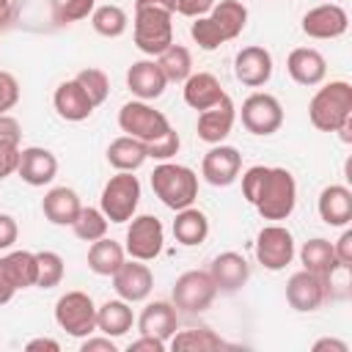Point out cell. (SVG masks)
Instances as JSON below:
<instances>
[{"mask_svg": "<svg viewBox=\"0 0 352 352\" xmlns=\"http://www.w3.org/2000/svg\"><path fill=\"white\" fill-rule=\"evenodd\" d=\"M173 236L179 245L184 248H195L201 245L206 236H209V217L195 209V206H184L176 212V220H173Z\"/></svg>", "mask_w": 352, "mask_h": 352, "instance_id": "obj_27", "label": "cell"}, {"mask_svg": "<svg viewBox=\"0 0 352 352\" xmlns=\"http://www.w3.org/2000/svg\"><path fill=\"white\" fill-rule=\"evenodd\" d=\"M206 272L212 275L217 292L234 294V292H239V289L248 283V278H250V264H248V258H245L242 253L226 250V253H217V256L212 258V264H209Z\"/></svg>", "mask_w": 352, "mask_h": 352, "instance_id": "obj_18", "label": "cell"}, {"mask_svg": "<svg viewBox=\"0 0 352 352\" xmlns=\"http://www.w3.org/2000/svg\"><path fill=\"white\" fill-rule=\"evenodd\" d=\"M300 261H302V270L316 272L322 278H333V272L338 270V258H336L333 242L322 239V236H314L300 248Z\"/></svg>", "mask_w": 352, "mask_h": 352, "instance_id": "obj_28", "label": "cell"}, {"mask_svg": "<svg viewBox=\"0 0 352 352\" xmlns=\"http://www.w3.org/2000/svg\"><path fill=\"white\" fill-rule=\"evenodd\" d=\"M286 72L297 85L314 88L327 77V60L319 50L314 47H297L286 58Z\"/></svg>", "mask_w": 352, "mask_h": 352, "instance_id": "obj_20", "label": "cell"}, {"mask_svg": "<svg viewBox=\"0 0 352 352\" xmlns=\"http://www.w3.org/2000/svg\"><path fill=\"white\" fill-rule=\"evenodd\" d=\"M19 102V82L11 72H0V113H8Z\"/></svg>", "mask_w": 352, "mask_h": 352, "instance_id": "obj_43", "label": "cell"}, {"mask_svg": "<svg viewBox=\"0 0 352 352\" xmlns=\"http://www.w3.org/2000/svg\"><path fill=\"white\" fill-rule=\"evenodd\" d=\"M8 3H11V0H0V6H8Z\"/></svg>", "mask_w": 352, "mask_h": 352, "instance_id": "obj_56", "label": "cell"}, {"mask_svg": "<svg viewBox=\"0 0 352 352\" xmlns=\"http://www.w3.org/2000/svg\"><path fill=\"white\" fill-rule=\"evenodd\" d=\"M234 77L248 88L267 85L270 77H272V55H270V50H264L258 44L242 47L236 52V58H234Z\"/></svg>", "mask_w": 352, "mask_h": 352, "instance_id": "obj_16", "label": "cell"}, {"mask_svg": "<svg viewBox=\"0 0 352 352\" xmlns=\"http://www.w3.org/2000/svg\"><path fill=\"white\" fill-rule=\"evenodd\" d=\"M16 292H19V286H16V280H14V275L6 264V256H0V305L11 302Z\"/></svg>", "mask_w": 352, "mask_h": 352, "instance_id": "obj_46", "label": "cell"}, {"mask_svg": "<svg viewBox=\"0 0 352 352\" xmlns=\"http://www.w3.org/2000/svg\"><path fill=\"white\" fill-rule=\"evenodd\" d=\"M165 245V228L154 214H138L132 217L124 239V250L129 258L138 261H154L162 253Z\"/></svg>", "mask_w": 352, "mask_h": 352, "instance_id": "obj_10", "label": "cell"}, {"mask_svg": "<svg viewBox=\"0 0 352 352\" xmlns=\"http://www.w3.org/2000/svg\"><path fill=\"white\" fill-rule=\"evenodd\" d=\"M80 209H82V201L72 187H52L41 198V212L52 226H72Z\"/></svg>", "mask_w": 352, "mask_h": 352, "instance_id": "obj_26", "label": "cell"}, {"mask_svg": "<svg viewBox=\"0 0 352 352\" xmlns=\"http://www.w3.org/2000/svg\"><path fill=\"white\" fill-rule=\"evenodd\" d=\"M124 258H126L124 245L116 239H107V236L91 242V248H88V270L102 278H110L124 264Z\"/></svg>", "mask_w": 352, "mask_h": 352, "instance_id": "obj_30", "label": "cell"}, {"mask_svg": "<svg viewBox=\"0 0 352 352\" xmlns=\"http://www.w3.org/2000/svg\"><path fill=\"white\" fill-rule=\"evenodd\" d=\"M324 349H330V352H349V346L344 341H338V338H319L314 344V352H324Z\"/></svg>", "mask_w": 352, "mask_h": 352, "instance_id": "obj_53", "label": "cell"}, {"mask_svg": "<svg viewBox=\"0 0 352 352\" xmlns=\"http://www.w3.org/2000/svg\"><path fill=\"white\" fill-rule=\"evenodd\" d=\"M336 258H338V270H349L352 267V231L344 226V234L338 236V242H333Z\"/></svg>", "mask_w": 352, "mask_h": 352, "instance_id": "obj_45", "label": "cell"}, {"mask_svg": "<svg viewBox=\"0 0 352 352\" xmlns=\"http://www.w3.org/2000/svg\"><path fill=\"white\" fill-rule=\"evenodd\" d=\"M132 324H135V314H132L129 302L121 300V297L118 300H107V302H102L96 308V330H102L110 338L124 336L126 330H132Z\"/></svg>", "mask_w": 352, "mask_h": 352, "instance_id": "obj_29", "label": "cell"}, {"mask_svg": "<svg viewBox=\"0 0 352 352\" xmlns=\"http://www.w3.org/2000/svg\"><path fill=\"white\" fill-rule=\"evenodd\" d=\"M151 190L154 195L173 212L192 206L198 198V176L192 168L179 165V162H160L151 170Z\"/></svg>", "mask_w": 352, "mask_h": 352, "instance_id": "obj_3", "label": "cell"}, {"mask_svg": "<svg viewBox=\"0 0 352 352\" xmlns=\"http://www.w3.org/2000/svg\"><path fill=\"white\" fill-rule=\"evenodd\" d=\"M242 195L264 220H286L297 206V182L286 168L253 165L242 173Z\"/></svg>", "mask_w": 352, "mask_h": 352, "instance_id": "obj_1", "label": "cell"}, {"mask_svg": "<svg viewBox=\"0 0 352 352\" xmlns=\"http://www.w3.org/2000/svg\"><path fill=\"white\" fill-rule=\"evenodd\" d=\"M209 19L217 25L226 41H234L248 25V8L239 0H217L209 11Z\"/></svg>", "mask_w": 352, "mask_h": 352, "instance_id": "obj_31", "label": "cell"}, {"mask_svg": "<svg viewBox=\"0 0 352 352\" xmlns=\"http://www.w3.org/2000/svg\"><path fill=\"white\" fill-rule=\"evenodd\" d=\"M113 278V289H116V294L121 297V300H126L129 305L132 302H143L148 294H151V289H154V275H151V270L143 264V261H138V258H124V264L110 275Z\"/></svg>", "mask_w": 352, "mask_h": 352, "instance_id": "obj_15", "label": "cell"}, {"mask_svg": "<svg viewBox=\"0 0 352 352\" xmlns=\"http://www.w3.org/2000/svg\"><path fill=\"white\" fill-rule=\"evenodd\" d=\"M6 264L16 280L19 289H30L36 286V275H38V261H36V253L30 250H11L6 256Z\"/></svg>", "mask_w": 352, "mask_h": 352, "instance_id": "obj_37", "label": "cell"}, {"mask_svg": "<svg viewBox=\"0 0 352 352\" xmlns=\"http://www.w3.org/2000/svg\"><path fill=\"white\" fill-rule=\"evenodd\" d=\"M173 14L162 8H135V47L151 58H157L165 47L173 44Z\"/></svg>", "mask_w": 352, "mask_h": 352, "instance_id": "obj_5", "label": "cell"}, {"mask_svg": "<svg viewBox=\"0 0 352 352\" xmlns=\"http://www.w3.org/2000/svg\"><path fill=\"white\" fill-rule=\"evenodd\" d=\"M165 85H168V80H165V74H162V69L157 66L154 58H151V60H135V63L126 69V88H129L138 99H143V102L162 96Z\"/></svg>", "mask_w": 352, "mask_h": 352, "instance_id": "obj_21", "label": "cell"}, {"mask_svg": "<svg viewBox=\"0 0 352 352\" xmlns=\"http://www.w3.org/2000/svg\"><path fill=\"white\" fill-rule=\"evenodd\" d=\"M16 236H19V226H16V220H14L11 214H3V212H0V250L14 248Z\"/></svg>", "mask_w": 352, "mask_h": 352, "instance_id": "obj_48", "label": "cell"}, {"mask_svg": "<svg viewBox=\"0 0 352 352\" xmlns=\"http://www.w3.org/2000/svg\"><path fill=\"white\" fill-rule=\"evenodd\" d=\"M96 8V0H63L58 6V22L60 25H72V22H80L85 16H91Z\"/></svg>", "mask_w": 352, "mask_h": 352, "instance_id": "obj_42", "label": "cell"}, {"mask_svg": "<svg viewBox=\"0 0 352 352\" xmlns=\"http://www.w3.org/2000/svg\"><path fill=\"white\" fill-rule=\"evenodd\" d=\"M234 121H236V107H234L231 96L226 94L217 104H212V107H206V110L198 113L195 129H198V138H201L204 143L214 146V143H223V140L231 135Z\"/></svg>", "mask_w": 352, "mask_h": 352, "instance_id": "obj_17", "label": "cell"}, {"mask_svg": "<svg viewBox=\"0 0 352 352\" xmlns=\"http://www.w3.org/2000/svg\"><path fill=\"white\" fill-rule=\"evenodd\" d=\"M327 3H336V0H327Z\"/></svg>", "mask_w": 352, "mask_h": 352, "instance_id": "obj_57", "label": "cell"}, {"mask_svg": "<svg viewBox=\"0 0 352 352\" xmlns=\"http://www.w3.org/2000/svg\"><path fill=\"white\" fill-rule=\"evenodd\" d=\"M126 349H129V352H165V349H168V341L154 338V336H143V333H140V338L129 341Z\"/></svg>", "mask_w": 352, "mask_h": 352, "instance_id": "obj_50", "label": "cell"}, {"mask_svg": "<svg viewBox=\"0 0 352 352\" xmlns=\"http://www.w3.org/2000/svg\"><path fill=\"white\" fill-rule=\"evenodd\" d=\"M58 173V157L44 146H28L19 148V165L16 176L30 187H44Z\"/></svg>", "mask_w": 352, "mask_h": 352, "instance_id": "obj_19", "label": "cell"}, {"mask_svg": "<svg viewBox=\"0 0 352 352\" xmlns=\"http://www.w3.org/2000/svg\"><path fill=\"white\" fill-rule=\"evenodd\" d=\"M182 94H184V102H187L192 110H198V113L206 110V107H212V104H217V102L226 96L220 80H217L212 72H192V74L184 80Z\"/></svg>", "mask_w": 352, "mask_h": 352, "instance_id": "obj_25", "label": "cell"}, {"mask_svg": "<svg viewBox=\"0 0 352 352\" xmlns=\"http://www.w3.org/2000/svg\"><path fill=\"white\" fill-rule=\"evenodd\" d=\"M107 223H110V220L104 217L102 209H96V206H82L80 214H77V220L72 223V231H74V236L82 239V242H96V239H102V236L107 234Z\"/></svg>", "mask_w": 352, "mask_h": 352, "instance_id": "obj_36", "label": "cell"}, {"mask_svg": "<svg viewBox=\"0 0 352 352\" xmlns=\"http://www.w3.org/2000/svg\"><path fill=\"white\" fill-rule=\"evenodd\" d=\"M154 60H157V66L162 69V74H165L168 82H184V80L192 74V55H190V50L182 47V44L165 47Z\"/></svg>", "mask_w": 352, "mask_h": 352, "instance_id": "obj_34", "label": "cell"}, {"mask_svg": "<svg viewBox=\"0 0 352 352\" xmlns=\"http://www.w3.org/2000/svg\"><path fill=\"white\" fill-rule=\"evenodd\" d=\"M55 322L66 336L85 338L96 330V302L85 292H66L55 302Z\"/></svg>", "mask_w": 352, "mask_h": 352, "instance_id": "obj_6", "label": "cell"}, {"mask_svg": "<svg viewBox=\"0 0 352 352\" xmlns=\"http://www.w3.org/2000/svg\"><path fill=\"white\" fill-rule=\"evenodd\" d=\"M242 126L250 132V135H258V138H267L272 132H278L283 126V107L280 102L267 94V91H256L250 94L245 102H242Z\"/></svg>", "mask_w": 352, "mask_h": 352, "instance_id": "obj_9", "label": "cell"}, {"mask_svg": "<svg viewBox=\"0 0 352 352\" xmlns=\"http://www.w3.org/2000/svg\"><path fill=\"white\" fill-rule=\"evenodd\" d=\"M146 160H148L146 143L138 140V138L121 135V138H116V140L107 146V162H110L116 170H129V173H135Z\"/></svg>", "mask_w": 352, "mask_h": 352, "instance_id": "obj_32", "label": "cell"}, {"mask_svg": "<svg viewBox=\"0 0 352 352\" xmlns=\"http://www.w3.org/2000/svg\"><path fill=\"white\" fill-rule=\"evenodd\" d=\"M308 118L319 132H338L352 124V85L346 80H330L308 102Z\"/></svg>", "mask_w": 352, "mask_h": 352, "instance_id": "obj_2", "label": "cell"}, {"mask_svg": "<svg viewBox=\"0 0 352 352\" xmlns=\"http://www.w3.org/2000/svg\"><path fill=\"white\" fill-rule=\"evenodd\" d=\"M74 80H77L80 88L88 94V99L94 102V107H99V104L110 96V77H107L102 69H96V66L80 69V72L74 74Z\"/></svg>", "mask_w": 352, "mask_h": 352, "instance_id": "obj_38", "label": "cell"}, {"mask_svg": "<svg viewBox=\"0 0 352 352\" xmlns=\"http://www.w3.org/2000/svg\"><path fill=\"white\" fill-rule=\"evenodd\" d=\"M52 107L63 121H85L94 113V102L88 99V94L80 88L77 80H66L55 88L52 94Z\"/></svg>", "mask_w": 352, "mask_h": 352, "instance_id": "obj_22", "label": "cell"}, {"mask_svg": "<svg viewBox=\"0 0 352 352\" xmlns=\"http://www.w3.org/2000/svg\"><path fill=\"white\" fill-rule=\"evenodd\" d=\"M179 146H182V140H179V132L170 126L168 132H162L160 138H154L151 143H146V154H148V160H160V162H168L170 157H176V154H179Z\"/></svg>", "mask_w": 352, "mask_h": 352, "instance_id": "obj_41", "label": "cell"}, {"mask_svg": "<svg viewBox=\"0 0 352 352\" xmlns=\"http://www.w3.org/2000/svg\"><path fill=\"white\" fill-rule=\"evenodd\" d=\"M91 25L99 36L104 38H118L126 33V25H129V16L121 6H113V3H104V6H96L94 14H91Z\"/></svg>", "mask_w": 352, "mask_h": 352, "instance_id": "obj_35", "label": "cell"}, {"mask_svg": "<svg viewBox=\"0 0 352 352\" xmlns=\"http://www.w3.org/2000/svg\"><path fill=\"white\" fill-rule=\"evenodd\" d=\"M242 170V154L234 146H223L214 143L204 160H201V176L212 184V187H228L239 179Z\"/></svg>", "mask_w": 352, "mask_h": 352, "instance_id": "obj_14", "label": "cell"}, {"mask_svg": "<svg viewBox=\"0 0 352 352\" xmlns=\"http://www.w3.org/2000/svg\"><path fill=\"white\" fill-rule=\"evenodd\" d=\"M327 294H330V278H322L308 270L294 272L286 283V302L300 314L316 311L327 300Z\"/></svg>", "mask_w": 352, "mask_h": 352, "instance_id": "obj_12", "label": "cell"}, {"mask_svg": "<svg viewBox=\"0 0 352 352\" xmlns=\"http://www.w3.org/2000/svg\"><path fill=\"white\" fill-rule=\"evenodd\" d=\"M80 349H82V352H116L118 346H116V341H113L110 336H102V338L85 336L82 344H80Z\"/></svg>", "mask_w": 352, "mask_h": 352, "instance_id": "obj_51", "label": "cell"}, {"mask_svg": "<svg viewBox=\"0 0 352 352\" xmlns=\"http://www.w3.org/2000/svg\"><path fill=\"white\" fill-rule=\"evenodd\" d=\"M16 165H19V146L0 140V179L16 173Z\"/></svg>", "mask_w": 352, "mask_h": 352, "instance_id": "obj_44", "label": "cell"}, {"mask_svg": "<svg viewBox=\"0 0 352 352\" xmlns=\"http://www.w3.org/2000/svg\"><path fill=\"white\" fill-rule=\"evenodd\" d=\"M217 0H176V14L182 16H206Z\"/></svg>", "mask_w": 352, "mask_h": 352, "instance_id": "obj_47", "label": "cell"}, {"mask_svg": "<svg viewBox=\"0 0 352 352\" xmlns=\"http://www.w3.org/2000/svg\"><path fill=\"white\" fill-rule=\"evenodd\" d=\"M256 258L264 270L270 272H278V270H286L294 258V236L286 226L280 223H272V226H264L256 236Z\"/></svg>", "mask_w": 352, "mask_h": 352, "instance_id": "obj_11", "label": "cell"}, {"mask_svg": "<svg viewBox=\"0 0 352 352\" xmlns=\"http://www.w3.org/2000/svg\"><path fill=\"white\" fill-rule=\"evenodd\" d=\"M135 8H162L176 14V0H135Z\"/></svg>", "mask_w": 352, "mask_h": 352, "instance_id": "obj_54", "label": "cell"}, {"mask_svg": "<svg viewBox=\"0 0 352 352\" xmlns=\"http://www.w3.org/2000/svg\"><path fill=\"white\" fill-rule=\"evenodd\" d=\"M316 209L327 226H336V228L349 226L352 223V190L344 184H327L319 192Z\"/></svg>", "mask_w": 352, "mask_h": 352, "instance_id": "obj_23", "label": "cell"}, {"mask_svg": "<svg viewBox=\"0 0 352 352\" xmlns=\"http://www.w3.org/2000/svg\"><path fill=\"white\" fill-rule=\"evenodd\" d=\"M0 140L16 143V146H19V140H22V126H19V121H16L14 116H8V113H0Z\"/></svg>", "mask_w": 352, "mask_h": 352, "instance_id": "obj_49", "label": "cell"}, {"mask_svg": "<svg viewBox=\"0 0 352 352\" xmlns=\"http://www.w3.org/2000/svg\"><path fill=\"white\" fill-rule=\"evenodd\" d=\"M302 33L308 38H338L349 28V14L338 3H322L302 14Z\"/></svg>", "mask_w": 352, "mask_h": 352, "instance_id": "obj_13", "label": "cell"}, {"mask_svg": "<svg viewBox=\"0 0 352 352\" xmlns=\"http://www.w3.org/2000/svg\"><path fill=\"white\" fill-rule=\"evenodd\" d=\"M118 126H121L124 135L138 138L143 143H151L154 138H160L162 132L170 129V121H168L165 113L154 110L148 102L135 99V102H126L118 110Z\"/></svg>", "mask_w": 352, "mask_h": 352, "instance_id": "obj_8", "label": "cell"}, {"mask_svg": "<svg viewBox=\"0 0 352 352\" xmlns=\"http://www.w3.org/2000/svg\"><path fill=\"white\" fill-rule=\"evenodd\" d=\"M36 261H38V275H36V286L38 289H52V286H58L63 280L66 264L55 250H38Z\"/></svg>", "mask_w": 352, "mask_h": 352, "instance_id": "obj_39", "label": "cell"}, {"mask_svg": "<svg viewBox=\"0 0 352 352\" xmlns=\"http://www.w3.org/2000/svg\"><path fill=\"white\" fill-rule=\"evenodd\" d=\"M190 36H192V41H195L201 50H206V52H212V50H217V47L226 44L223 33H220L217 25L209 19V14H206V16H195V22L190 25Z\"/></svg>", "mask_w": 352, "mask_h": 352, "instance_id": "obj_40", "label": "cell"}, {"mask_svg": "<svg viewBox=\"0 0 352 352\" xmlns=\"http://www.w3.org/2000/svg\"><path fill=\"white\" fill-rule=\"evenodd\" d=\"M140 204V182L129 170H118L116 176L107 179L99 195V209L110 223H126L135 217Z\"/></svg>", "mask_w": 352, "mask_h": 352, "instance_id": "obj_4", "label": "cell"}, {"mask_svg": "<svg viewBox=\"0 0 352 352\" xmlns=\"http://www.w3.org/2000/svg\"><path fill=\"white\" fill-rule=\"evenodd\" d=\"M220 346H226V341L209 327L179 330V333L170 336V349L173 352H214Z\"/></svg>", "mask_w": 352, "mask_h": 352, "instance_id": "obj_33", "label": "cell"}, {"mask_svg": "<svg viewBox=\"0 0 352 352\" xmlns=\"http://www.w3.org/2000/svg\"><path fill=\"white\" fill-rule=\"evenodd\" d=\"M11 19H14V3H8V6H0V28H6Z\"/></svg>", "mask_w": 352, "mask_h": 352, "instance_id": "obj_55", "label": "cell"}, {"mask_svg": "<svg viewBox=\"0 0 352 352\" xmlns=\"http://www.w3.org/2000/svg\"><path fill=\"white\" fill-rule=\"evenodd\" d=\"M28 352H38V349H47V352H60V344L55 338H30L25 344Z\"/></svg>", "mask_w": 352, "mask_h": 352, "instance_id": "obj_52", "label": "cell"}, {"mask_svg": "<svg viewBox=\"0 0 352 352\" xmlns=\"http://www.w3.org/2000/svg\"><path fill=\"white\" fill-rule=\"evenodd\" d=\"M214 297H217V286H214L212 275L204 270L182 272L173 283V292H170L173 305L184 314H204L214 302Z\"/></svg>", "mask_w": 352, "mask_h": 352, "instance_id": "obj_7", "label": "cell"}, {"mask_svg": "<svg viewBox=\"0 0 352 352\" xmlns=\"http://www.w3.org/2000/svg\"><path fill=\"white\" fill-rule=\"evenodd\" d=\"M138 330L143 336H154L162 341H170V336L179 330V319H176V305L165 302V300H154L143 308V314L138 316Z\"/></svg>", "mask_w": 352, "mask_h": 352, "instance_id": "obj_24", "label": "cell"}]
</instances>
